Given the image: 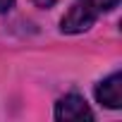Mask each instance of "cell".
<instances>
[{"label": "cell", "mask_w": 122, "mask_h": 122, "mask_svg": "<svg viewBox=\"0 0 122 122\" xmlns=\"http://www.w3.org/2000/svg\"><path fill=\"white\" fill-rule=\"evenodd\" d=\"M34 3L38 5V7H43V10H48V7H53L57 0H34Z\"/></svg>", "instance_id": "obj_5"}, {"label": "cell", "mask_w": 122, "mask_h": 122, "mask_svg": "<svg viewBox=\"0 0 122 122\" xmlns=\"http://www.w3.org/2000/svg\"><path fill=\"white\" fill-rule=\"evenodd\" d=\"M96 98L105 108H112V110L122 108V74L112 72L108 79H103L96 86Z\"/></svg>", "instance_id": "obj_3"}, {"label": "cell", "mask_w": 122, "mask_h": 122, "mask_svg": "<svg viewBox=\"0 0 122 122\" xmlns=\"http://www.w3.org/2000/svg\"><path fill=\"white\" fill-rule=\"evenodd\" d=\"M96 22V15L91 10H86L84 5H72L70 12L62 17V22H60V29H62V34H81V31H89Z\"/></svg>", "instance_id": "obj_2"}, {"label": "cell", "mask_w": 122, "mask_h": 122, "mask_svg": "<svg viewBox=\"0 0 122 122\" xmlns=\"http://www.w3.org/2000/svg\"><path fill=\"white\" fill-rule=\"evenodd\" d=\"M77 3H79V5H84L86 10H91V12L98 17V15H103V12L115 10L120 0H77Z\"/></svg>", "instance_id": "obj_4"}, {"label": "cell", "mask_w": 122, "mask_h": 122, "mask_svg": "<svg viewBox=\"0 0 122 122\" xmlns=\"http://www.w3.org/2000/svg\"><path fill=\"white\" fill-rule=\"evenodd\" d=\"M55 117L60 122H84V120H93V112L89 108V103L77 96V93H70L65 98H60L57 105H55Z\"/></svg>", "instance_id": "obj_1"}, {"label": "cell", "mask_w": 122, "mask_h": 122, "mask_svg": "<svg viewBox=\"0 0 122 122\" xmlns=\"http://www.w3.org/2000/svg\"><path fill=\"white\" fill-rule=\"evenodd\" d=\"M12 5H15V0H0V12H7Z\"/></svg>", "instance_id": "obj_6"}]
</instances>
